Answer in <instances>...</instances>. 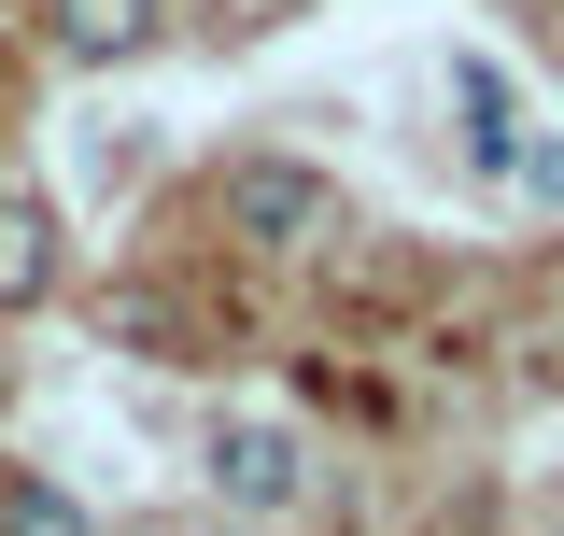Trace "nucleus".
Here are the masks:
<instances>
[{
    "mask_svg": "<svg viewBox=\"0 0 564 536\" xmlns=\"http://www.w3.org/2000/svg\"><path fill=\"white\" fill-rule=\"evenodd\" d=\"M212 494H226V523L254 536V523H282L296 494H311V452H296V424H212Z\"/></svg>",
    "mask_w": 564,
    "mask_h": 536,
    "instance_id": "obj_1",
    "label": "nucleus"
},
{
    "mask_svg": "<svg viewBox=\"0 0 564 536\" xmlns=\"http://www.w3.org/2000/svg\"><path fill=\"white\" fill-rule=\"evenodd\" d=\"M325 170H311V156H240V170H226V226H240V240H269V255H296V240H325Z\"/></svg>",
    "mask_w": 564,
    "mask_h": 536,
    "instance_id": "obj_2",
    "label": "nucleus"
},
{
    "mask_svg": "<svg viewBox=\"0 0 564 536\" xmlns=\"http://www.w3.org/2000/svg\"><path fill=\"white\" fill-rule=\"evenodd\" d=\"M155 29H170L155 0H57V14H43V43H57L70 71H128V57H155Z\"/></svg>",
    "mask_w": 564,
    "mask_h": 536,
    "instance_id": "obj_3",
    "label": "nucleus"
},
{
    "mask_svg": "<svg viewBox=\"0 0 564 536\" xmlns=\"http://www.w3.org/2000/svg\"><path fill=\"white\" fill-rule=\"evenodd\" d=\"M43 297H57V212L29 199V184H0V325L43 311Z\"/></svg>",
    "mask_w": 564,
    "mask_h": 536,
    "instance_id": "obj_4",
    "label": "nucleus"
},
{
    "mask_svg": "<svg viewBox=\"0 0 564 536\" xmlns=\"http://www.w3.org/2000/svg\"><path fill=\"white\" fill-rule=\"evenodd\" d=\"M452 99H466V156H480V170H522V114H508V71H494V57H466V85H452Z\"/></svg>",
    "mask_w": 564,
    "mask_h": 536,
    "instance_id": "obj_5",
    "label": "nucleus"
},
{
    "mask_svg": "<svg viewBox=\"0 0 564 536\" xmlns=\"http://www.w3.org/2000/svg\"><path fill=\"white\" fill-rule=\"evenodd\" d=\"M0 536H99V523H85V494H70V480L0 467Z\"/></svg>",
    "mask_w": 564,
    "mask_h": 536,
    "instance_id": "obj_6",
    "label": "nucleus"
},
{
    "mask_svg": "<svg viewBox=\"0 0 564 536\" xmlns=\"http://www.w3.org/2000/svg\"><path fill=\"white\" fill-rule=\"evenodd\" d=\"M508 184H522L536 212H564V141H522V170H508Z\"/></svg>",
    "mask_w": 564,
    "mask_h": 536,
    "instance_id": "obj_7",
    "label": "nucleus"
},
{
    "mask_svg": "<svg viewBox=\"0 0 564 536\" xmlns=\"http://www.w3.org/2000/svg\"><path fill=\"white\" fill-rule=\"evenodd\" d=\"M212 536H240V523H212Z\"/></svg>",
    "mask_w": 564,
    "mask_h": 536,
    "instance_id": "obj_8",
    "label": "nucleus"
}]
</instances>
